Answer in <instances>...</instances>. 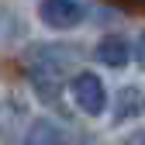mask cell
I'll use <instances>...</instances> for the list:
<instances>
[{
	"mask_svg": "<svg viewBox=\"0 0 145 145\" xmlns=\"http://www.w3.org/2000/svg\"><path fill=\"white\" fill-rule=\"evenodd\" d=\"M80 62V48L76 45H62V42H52V45H35L28 52V72L35 86L42 90V97H48V90H59L62 76H69Z\"/></svg>",
	"mask_w": 145,
	"mask_h": 145,
	"instance_id": "cell-1",
	"label": "cell"
},
{
	"mask_svg": "<svg viewBox=\"0 0 145 145\" xmlns=\"http://www.w3.org/2000/svg\"><path fill=\"white\" fill-rule=\"evenodd\" d=\"M69 93H72V104H76L86 118H100L107 111V86H104V80L97 76V72H90V69H83V72L72 76Z\"/></svg>",
	"mask_w": 145,
	"mask_h": 145,
	"instance_id": "cell-2",
	"label": "cell"
},
{
	"mask_svg": "<svg viewBox=\"0 0 145 145\" xmlns=\"http://www.w3.org/2000/svg\"><path fill=\"white\" fill-rule=\"evenodd\" d=\"M83 17H86V7L80 0H42L38 4V21L52 31H69L83 24Z\"/></svg>",
	"mask_w": 145,
	"mask_h": 145,
	"instance_id": "cell-3",
	"label": "cell"
},
{
	"mask_svg": "<svg viewBox=\"0 0 145 145\" xmlns=\"http://www.w3.org/2000/svg\"><path fill=\"white\" fill-rule=\"evenodd\" d=\"M97 62L100 66H107V69H124L131 59H135V48L124 42V38H118V35H107V38L97 45Z\"/></svg>",
	"mask_w": 145,
	"mask_h": 145,
	"instance_id": "cell-4",
	"label": "cell"
},
{
	"mask_svg": "<svg viewBox=\"0 0 145 145\" xmlns=\"http://www.w3.org/2000/svg\"><path fill=\"white\" fill-rule=\"evenodd\" d=\"M145 114V90L142 86H121L118 90V107H114V121H135Z\"/></svg>",
	"mask_w": 145,
	"mask_h": 145,
	"instance_id": "cell-5",
	"label": "cell"
},
{
	"mask_svg": "<svg viewBox=\"0 0 145 145\" xmlns=\"http://www.w3.org/2000/svg\"><path fill=\"white\" fill-rule=\"evenodd\" d=\"M62 142H66L62 128L56 121H48V118H38L24 135V145H62Z\"/></svg>",
	"mask_w": 145,
	"mask_h": 145,
	"instance_id": "cell-6",
	"label": "cell"
},
{
	"mask_svg": "<svg viewBox=\"0 0 145 145\" xmlns=\"http://www.w3.org/2000/svg\"><path fill=\"white\" fill-rule=\"evenodd\" d=\"M21 118H24V107H17V104H0V138H14Z\"/></svg>",
	"mask_w": 145,
	"mask_h": 145,
	"instance_id": "cell-7",
	"label": "cell"
},
{
	"mask_svg": "<svg viewBox=\"0 0 145 145\" xmlns=\"http://www.w3.org/2000/svg\"><path fill=\"white\" fill-rule=\"evenodd\" d=\"M135 62H138V69H145V35H142L138 45H135Z\"/></svg>",
	"mask_w": 145,
	"mask_h": 145,
	"instance_id": "cell-8",
	"label": "cell"
}]
</instances>
